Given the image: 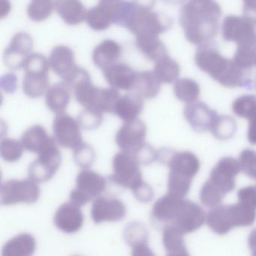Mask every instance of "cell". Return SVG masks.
<instances>
[{"instance_id":"cell-1","label":"cell","mask_w":256,"mask_h":256,"mask_svg":"<svg viewBox=\"0 0 256 256\" xmlns=\"http://www.w3.org/2000/svg\"><path fill=\"white\" fill-rule=\"evenodd\" d=\"M49 60L41 54H31L23 68L25 76L23 80L24 92L30 98L42 96L48 89Z\"/></svg>"},{"instance_id":"cell-2","label":"cell","mask_w":256,"mask_h":256,"mask_svg":"<svg viewBox=\"0 0 256 256\" xmlns=\"http://www.w3.org/2000/svg\"><path fill=\"white\" fill-rule=\"evenodd\" d=\"M113 174L109 180L116 185L132 190L143 181L140 170V163L134 154L118 152L112 162Z\"/></svg>"},{"instance_id":"cell-3","label":"cell","mask_w":256,"mask_h":256,"mask_svg":"<svg viewBox=\"0 0 256 256\" xmlns=\"http://www.w3.org/2000/svg\"><path fill=\"white\" fill-rule=\"evenodd\" d=\"M170 25V20L164 16L136 6L125 28L139 38L158 36L166 32Z\"/></svg>"},{"instance_id":"cell-4","label":"cell","mask_w":256,"mask_h":256,"mask_svg":"<svg viewBox=\"0 0 256 256\" xmlns=\"http://www.w3.org/2000/svg\"><path fill=\"white\" fill-rule=\"evenodd\" d=\"M40 196V186L31 178L8 180L2 182L0 188V202L5 206L19 203L31 204L36 202Z\"/></svg>"},{"instance_id":"cell-5","label":"cell","mask_w":256,"mask_h":256,"mask_svg":"<svg viewBox=\"0 0 256 256\" xmlns=\"http://www.w3.org/2000/svg\"><path fill=\"white\" fill-rule=\"evenodd\" d=\"M38 155L30 166L29 176L37 182H46L54 176L62 162V155L55 138Z\"/></svg>"},{"instance_id":"cell-6","label":"cell","mask_w":256,"mask_h":256,"mask_svg":"<svg viewBox=\"0 0 256 256\" xmlns=\"http://www.w3.org/2000/svg\"><path fill=\"white\" fill-rule=\"evenodd\" d=\"M106 180L90 170H84L76 178V188L70 193V202L82 206L100 196L106 188Z\"/></svg>"},{"instance_id":"cell-7","label":"cell","mask_w":256,"mask_h":256,"mask_svg":"<svg viewBox=\"0 0 256 256\" xmlns=\"http://www.w3.org/2000/svg\"><path fill=\"white\" fill-rule=\"evenodd\" d=\"M80 124L67 114H56L54 120L53 130L56 143L64 148L76 150L83 144Z\"/></svg>"},{"instance_id":"cell-8","label":"cell","mask_w":256,"mask_h":256,"mask_svg":"<svg viewBox=\"0 0 256 256\" xmlns=\"http://www.w3.org/2000/svg\"><path fill=\"white\" fill-rule=\"evenodd\" d=\"M34 40L26 32H18L14 36L4 54L5 65L12 70L23 68L28 56L32 54Z\"/></svg>"},{"instance_id":"cell-9","label":"cell","mask_w":256,"mask_h":256,"mask_svg":"<svg viewBox=\"0 0 256 256\" xmlns=\"http://www.w3.org/2000/svg\"><path fill=\"white\" fill-rule=\"evenodd\" d=\"M146 127L140 119L126 121L116 134V143L122 151L134 154L145 144Z\"/></svg>"},{"instance_id":"cell-10","label":"cell","mask_w":256,"mask_h":256,"mask_svg":"<svg viewBox=\"0 0 256 256\" xmlns=\"http://www.w3.org/2000/svg\"><path fill=\"white\" fill-rule=\"evenodd\" d=\"M240 170L239 161L232 157H224L211 170L209 180L226 194L234 190L235 178Z\"/></svg>"},{"instance_id":"cell-11","label":"cell","mask_w":256,"mask_h":256,"mask_svg":"<svg viewBox=\"0 0 256 256\" xmlns=\"http://www.w3.org/2000/svg\"><path fill=\"white\" fill-rule=\"evenodd\" d=\"M48 60L50 68L68 85L80 70V67L74 62V52L67 46L55 47L52 50Z\"/></svg>"},{"instance_id":"cell-12","label":"cell","mask_w":256,"mask_h":256,"mask_svg":"<svg viewBox=\"0 0 256 256\" xmlns=\"http://www.w3.org/2000/svg\"><path fill=\"white\" fill-rule=\"evenodd\" d=\"M206 214L200 205L191 200H184L180 210L172 224L186 234L200 228L206 221Z\"/></svg>"},{"instance_id":"cell-13","label":"cell","mask_w":256,"mask_h":256,"mask_svg":"<svg viewBox=\"0 0 256 256\" xmlns=\"http://www.w3.org/2000/svg\"><path fill=\"white\" fill-rule=\"evenodd\" d=\"M126 215V208L119 199L97 197L92 203L91 216L94 222H118Z\"/></svg>"},{"instance_id":"cell-14","label":"cell","mask_w":256,"mask_h":256,"mask_svg":"<svg viewBox=\"0 0 256 256\" xmlns=\"http://www.w3.org/2000/svg\"><path fill=\"white\" fill-rule=\"evenodd\" d=\"M184 200L182 198L168 192L154 204L151 214L152 220L163 228L172 224L180 210Z\"/></svg>"},{"instance_id":"cell-15","label":"cell","mask_w":256,"mask_h":256,"mask_svg":"<svg viewBox=\"0 0 256 256\" xmlns=\"http://www.w3.org/2000/svg\"><path fill=\"white\" fill-rule=\"evenodd\" d=\"M55 226L64 233L73 234L82 228L84 215L80 206L72 202L61 205L54 218Z\"/></svg>"},{"instance_id":"cell-16","label":"cell","mask_w":256,"mask_h":256,"mask_svg":"<svg viewBox=\"0 0 256 256\" xmlns=\"http://www.w3.org/2000/svg\"><path fill=\"white\" fill-rule=\"evenodd\" d=\"M184 116L194 131L198 132L210 130L217 115L216 110L210 108L202 102L188 104L184 109Z\"/></svg>"},{"instance_id":"cell-17","label":"cell","mask_w":256,"mask_h":256,"mask_svg":"<svg viewBox=\"0 0 256 256\" xmlns=\"http://www.w3.org/2000/svg\"><path fill=\"white\" fill-rule=\"evenodd\" d=\"M103 74L110 88L126 91L134 89L137 72L126 64H114L103 70Z\"/></svg>"},{"instance_id":"cell-18","label":"cell","mask_w":256,"mask_h":256,"mask_svg":"<svg viewBox=\"0 0 256 256\" xmlns=\"http://www.w3.org/2000/svg\"><path fill=\"white\" fill-rule=\"evenodd\" d=\"M170 173L192 180L200 169L198 157L188 151L172 154L167 162Z\"/></svg>"},{"instance_id":"cell-19","label":"cell","mask_w":256,"mask_h":256,"mask_svg":"<svg viewBox=\"0 0 256 256\" xmlns=\"http://www.w3.org/2000/svg\"><path fill=\"white\" fill-rule=\"evenodd\" d=\"M223 210L226 224L230 230L234 228L251 226L256 220V209L241 202L223 206Z\"/></svg>"},{"instance_id":"cell-20","label":"cell","mask_w":256,"mask_h":256,"mask_svg":"<svg viewBox=\"0 0 256 256\" xmlns=\"http://www.w3.org/2000/svg\"><path fill=\"white\" fill-rule=\"evenodd\" d=\"M122 55V48L114 40H106L94 48L92 59L94 65L104 70L118 64Z\"/></svg>"},{"instance_id":"cell-21","label":"cell","mask_w":256,"mask_h":256,"mask_svg":"<svg viewBox=\"0 0 256 256\" xmlns=\"http://www.w3.org/2000/svg\"><path fill=\"white\" fill-rule=\"evenodd\" d=\"M54 10L70 26H76L84 22L88 12L80 0H54Z\"/></svg>"},{"instance_id":"cell-22","label":"cell","mask_w":256,"mask_h":256,"mask_svg":"<svg viewBox=\"0 0 256 256\" xmlns=\"http://www.w3.org/2000/svg\"><path fill=\"white\" fill-rule=\"evenodd\" d=\"M70 100V86L64 82L52 85L46 91V104L52 112L56 114L65 112Z\"/></svg>"},{"instance_id":"cell-23","label":"cell","mask_w":256,"mask_h":256,"mask_svg":"<svg viewBox=\"0 0 256 256\" xmlns=\"http://www.w3.org/2000/svg\"><path fill=\"white\" fill-rule=\"evenodd\" d=\"M144 98L137 92L120 97L115 106L114 114L122 120L137 119L143 110Z\"/></svg>"},{"instance_id":"cell-24","label":"cell","mask_w":256,"mask_h":256,"mask_svg":"<svg viewBox=\"0 0 256 256\" xmlns=\"http://www.w3.org/2000/svg\"><path fill=\"white\" fill-rule=\"evenodd\" d=\"M36 248L35 238L23 233L10 239L2 247V256H32Z\"/></svg>"},{"instance_id":"cell-25","label":"cell","mask_w":256,"mask_h":256,"mask_svg":"<svg viewBox=\"0 0 256 256\" xmlns=\"http://www.w3.org/2000/svg\"><path fill=\"white\" fill-rule=\"evenodd\" d=\"M184 235V234L173 224L163 228L162 242L168 256H188Z\"/></svg>"},{"instance_id":"cell-26","label":"cell","mask_w":256,"mask_h":256,"mask_svg":"<svg viewBox=\"0 0 256 256\" xmlns=\"http://www.w3.org/2000/svg\"><path fill=\"white\" fill-rule=\"evenodd\" d=\"M54 140V138L48 136L44 127L40 125H35L28 128L22 137L24 149L35 154L41 152Z\"/></svg>"},{"instance_id":"cell-27","label":"cell","mask_w":256,"mask_h":256,"mask_svg":"<svg viewBox=\"0 0 256 256\" xmlns=\"http://www.w3.org/2000/svg\"><path fill=\"white\" fill-rule=\"evenodd\" d=\"M85 22L88 26L95 31H104L113 24L112 12L108 4L100 2L86 12Z\"/></svg>"},{"instance_id":"cell-28","label":"cell","mask_w":256,"mask_h":256,"mask_svg":"<svg viewBox=\"0 0 256 256\" xmlns=\"http://www.w3.org/2000/svg\"><path fill=\"white\" fill-rule=\"evenodd\" d=\"M161 83L154 72H139L136 76L133 90L143 98H152L160 92Z\"/></svg>"},{"instance_id":"cell-29","label":"cell","mask_w":256,"mask_h":256,"mask_svg":"<svg viewBox=\"0 0 256 256\" xmlns=\"http://www.w3.org/2000/svg\"><path fill=\"white\" fill-rule=\"evenodd\" d=\"M136 47L150 60L157 61L167 56L166 47L158 36L136 38Z\"/></svg>"},{"instance_id":"cell-30","label":"cell","mask_w":256,"mask_h":256,"mask_svg":"<svg viewBox=\"0 0 256 256\" xmlns=\"http://www.w3.org/2000/svg\"><path fill=\"white\" fill-rule=\"evenodd\" d=\"M238 130L236 121L230 116H217L210 128L211 133L216 138L226 140L232 138Z\"/></svg>"},{"instance_id":"cell-31","label":"cell","mask_w":256,"mask_h":256,"mask_svg":"<svg viewBox=\"0 0 256 256\" xmlns=\"http://www.w3.org/2000/svg\"><path fill=\"white\" fill-rule=\"evenodd\" d=\"M149 234L146 226L140 222H132L124 229V238L126 242L132 247L148 244Z\"/></svg>"},{"instance_id":"cell-32","label":"cell","mask_w":256,"mask_h":256,"mask_svg":"<svg viewBox=\"0 0 256 256\" xmlns=\"http://www.w3.org/2000/svg\"><path fill=\"white\" fill-rule=\"evenodd\" d=\"M154 72L162 83L170 84L176 80L179 74V67L173 60L166 56L157 61Z\"/></svg>"},{"instance_id":"cell-33","label":"cell","mask_w":256,"mask_h":256,"mask_svg":"<svg viewBox=\"0 0 256 256\" xmlns=\"http://www.w3.org/2000/svg\"><path fill=\"white\" fill-rule=\"evenodd\" d=\"M174 91L180 101L187 104H191L196 101L200 94V89L197 83L188 79L176 80Z\"/></svg>"},{"instance_id":"cell-34","label":"cell","mask_w":256,"mask_h":256,"mask_svg":"<svg viewBox=\"0 0 256 256\" xmlns=\"http://www.w3.org/2000/svg\"><path fill=\"white\" fill-rule=\"evenodd\" d=\"M54 10V0H32L28 6V17L32 22H44L52 16Z\"/></svg>"},{"instance_id":"cell-35","label":"cell","mask_w":256,"mask_h":256,"mask_svg":"<svg viewBox=\"0 0 256 256\" xmlns=\"http://www.w3.org/2000/svg\"><path fill=\"white\" fill-rule=\"evenodd\" d=\"M120 97L118 90L112 88H100L96 110L102 113H114L115 106Z\"/></svg>"},{"instance_id":"cell-36","label":"cell","mask_w":256,"mask_h":256,"mask_svg":"<svg viewBox=\"0 0 256 256\" xmlns=\"http://www.w3.org/2000/svg\"><path fill=\"white\" fill-rule=\"evenodd\" d=\"M24 149V146L22 142L16 139L6 138L1 140V144H0L1 156L8 162L18 161L23 155Z\"/></svg>"},{"instance_id":"cell-37","label":"cell","mask_w":256,"mask_h":256,"mask_svg":"<svg viewBox=\"0 0 256 256\" xmlns=\"http://www.w3.org/2000/svg\"><path fill=\"white\" fill-rule=\"evenodd\" d=\"M224 196V193L222 192L209 180L204 184L200 192V202L205 206L210 208L220 206Z\"/></svg>"},{"instance_id":"cell-38","label":"cell","mask_w":256,"mask_h":256,"mask_svg":"<svg viewBox=\"0 0 256 256\" xmlns=\"http://www.w3.org/2000/svg\"><path fill=\"white\" fill-rule=\"evenodd\" d=\"M234 113L240 118L248 120L256 112V96L245 95L236 98L232 104Z\"/></svg>"},{"instance_id":"cell-39","label":"cell","mask_w":256,"mask_h":256,"mask_svg":"<svg viewBox=\"0 0 256 256\" xmlns=\"http://www.w3.org/2000/svg\"><path fill=\"white\" fill-rule=\"evenodd\" d=\"M78 121L84 130H95L102 122V113L94 109L85 108L79 114Z\"/></svg>"},{"instance_id":"cell-40","label":"cell","mask_w":256,"mask_h":256,"mask_svg":"<svg viewBox=\"0 0 256 256\" xmlns=\"http://www.w3.org/2000/svg\"><path fill=\"white\" fill-rule=\"evenodd\" d=\"M191 182L192 180L181 178L178 175L170 173L168 176V192L184 198L190 192Z\"/></svg>"},{"instance_id":"cell-41","label":"cell","mask_w":256,"mask_h":256,"mask_svg":"<svg viewBox=\"0 0 256 256\" xmlns=\"http://www.w3.org/2000/svg\"><path fill=\"white\" fill-rule=\"evenodd\" d=\"M74 158L78 166L86 169L94 164L96 158L95 151L90 145L83 143L74 150Z\"/></svg>"},{"instance_id":"cell-42","label":"cell","mask_w":256,"mask_h":256,"mask_svg":"<svg viewBox=\"0 0 256 256\" xmlns=\"http://www.w3.org/2000/svg\"><path fill=\"white\" fill-rule=\"evenodd\" d=\"M239 162L241 170L246 175L256 180V152L245 149L240 154Z\"/></svg>"},{"instance_id":"cell-43","label":"cell","mask_w":256,"mask_h":256,"mask_svg":"<svg viewBox=\"0 0 256 256\" xmlns=\"http://www.w3.org/2000/svg\"><path fill=\"white\" fill-rule=\"evenodd\" d=\"M134 154L140 164L148 166L157 161V151L148 144L145 143Z\"/></svg>"},{"instance_id":"cell-44","label":"cell","mask_w":256,"mask_h":256,"mask_svg":"<svg viewBox=\"0 0 256 256\" xmlns=\"http://www.w3.org/2000/svg\"><path fill=\"white\" fill-rule=\"evenodd\" d=\"M132 192L136 199L142 203H148L154 198V190L144 181H142L139 184L134 190H132Z\"/></svg>"},{"instance_id":"cell-45","label":"cell","mask_w":256,"mask_h":256,"mask_svg":"<svg viewBox=\"0 0 256 256\" xmlns=\"http://www.w3.org/2000/svg\"><path fill=\"white\" fill-rule=\"evenodd\" d=\"M239 202L256 209V185L240 188L238 193Z\"/></svg>"},{"instance_id":"cell-46","label":"cell","mask_w":256,"mask_h":256,"mask_svg":"<svg viewBox=\"0 0 256 256\" xmlns=\"http://www.w3.org/2000/svg\"><path fill=\"white\" fill-rule=\"evenodd\" d=\"M248 120V128L247 138L251 144L256 145V112L250 116Z\"/></svg>"},{"instance_id":"cell-47","label":"cell","mask_w":256,"mask_h":256,"mask_svg":"<svg viewBox=\"0 0 256 256\" xmlns=\"http://www.w3.org/2000/svg\"><path fill=\"white\" fill-rule=\"evenodd\" d=\"M132 254L134 256H154L150 248L148 246V244L137 246L132 248Z\"/></svg>"},{"instance_id":"cell-48","label":"cell","mask_w":256,"mask_h":256,"mask_svg":"<svg viewBox=\"0 0 256 256\" xmlns=\"http://www.w3.org/2000/svg\"><path fill=\"white\" fill-rule=\"evenodd\" d=\"M6 83L2 82V86L6 92H14L16 89V77L14 74H7Z\"/></svg>"},{"instance_id":"cell-49","label":"cell","mask_w":256,"mask_h":256,"mask_svg":"<svg viewBox=\"0 0 256 256\" xmlns=\"http://www.w3.org/2000/svg\"><path fill=\"white\" fill-rule=\"evenodd\" d=\"M132 2L140 10L151 11L155 5L156 0H133Z\"/></svg>"},{"instance_id":"cell-50","label":"cell","mask_w":256,"mask_h":256,"mask_svg":"<svg viewBox=\"0 0 256 256\" xmlns=\"http://www.w3.org/2000/svg\"><path fill=\"white\" fill-rule=\"evenodd\" d=\"M248 244L251 250L252 254L256 256V228L253 229L248 235Z\"/></svg>"},{"instance_id":"cell-51","label":"cell","mask_w":256,"mask_h":256,"mask_svg":"<svg viewBox=\"0 0 256 256\" xmlns=\"http://www.w3.org/2000/svg\"><path fill=\"white\" fill-rule=\"evenodd\" d=\"M100 2H104V4H110V2H114L118 0H100Z\"/></svg>"}]
</instances>
